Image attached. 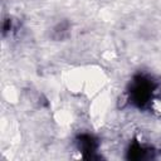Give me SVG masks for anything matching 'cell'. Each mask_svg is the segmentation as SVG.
<instances>
[{"label":"cell","mask_w":161,"mask_h":161,"mask_svg":"<svg viewBox=\"0 0 161 161\" xmlns=\"http://www.w3.org/2000/svg\"><path fill=\"white\" fill-rule=\"evenodd\" d=\"M156 92H157V83L152 78L145 74H138L135 75L133 79L131 80L127 94H128V101L133 107L143 109L148 107L153 96H156Z\"/></svg>","instance_id":"6da1fadb"},{"label":"cell","mask_w":161,"mask_h":161,"mask_svg":"<svg viewBox=\"0 0 161 161\" xmlns=\"http://www.w3.org/2000/svg\"><path fill=\"white\" fill-rule=\"evenodd\" d=\"M77 146L79 152H82L86 157H92V155L97 151L98 142L89 133H82L77 138Z\"/></svg>","instance_id":"7a4b0ae2"}]
</instances>
